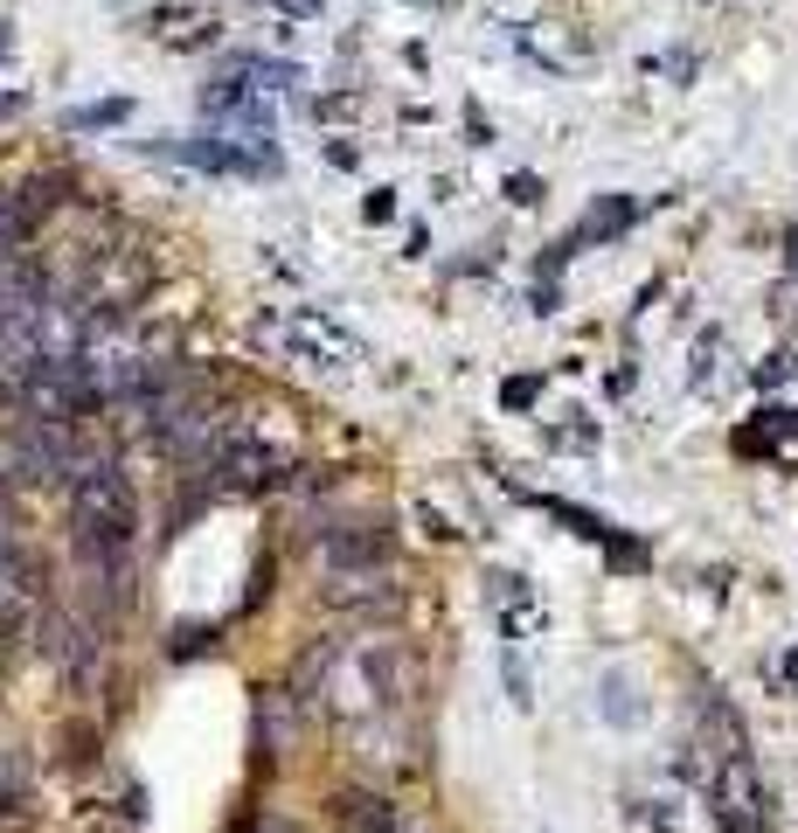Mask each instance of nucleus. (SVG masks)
Instances as JSON below:
<instances>
[{"instance_id":"10","label":"nucleus","mask_w":798,"mask_h":833,"mask_svg":"<svg viewBox=\"0 0 798 833\" xmlns=\"http://www.w3.org/2000/svg\"><path fill=\"white\" fill-rule=\"evenodd\" d=\"M486 584H494V597H500V605H521V597H528V577H514V569H494Z\"/></svg>"},{"instance_id":"6","label":"nucleus","mask_w":798,"mask_h":833,"mask_svg":"<svg viewBox=\"0 0 798 833\" xmlns=\"http://www.w3.org/2000/svg\"><path fill=\"white\" fill-rule=\"evenodd\" d=\"M341 820H348V833H417L390 799H348V805H341Z\"/></svg>"},{"instance_id":"7","label":"nucleus","mask_w":798,"mask_h":833,"mask_svg":"<svg viewBox=\"0 0 798 833\" xmlns=\"http://www.w3.org/2000/svg\"><path fill=\"white\" fill-rule=\"evenodd\" d=\"M133 119V97H105V104H76L63 112V133H105V125H125Z\"/></svg>"},{"instance_id":"4","label":"nucleus","mask_w":798,"mask_h":833,"mask_svg":"<svg viewBox=\"0 0 798 833\" xmlns=\"http://www.w3.org/2000/svg\"><path fill=\"white\" fill-rule=\"evenodd\" d=\"M327 563L333 569H375L390 563V528L382 521H348V528L327 535Z\"/></svg>"},{"instance_id":"13","label":"nucleus","mask_w":798,"mask_h":833,"mask_svg":"<svg viewBox=\"0 0 798 833\" xmlns=\"http://www.w3.org/2000/svg\"><path fill=\"white\" fill-rule=\"evenodd\" d=\"M500 397H507V410H528V403H535V382L521 376V382H507V389H500Z\"/></svg>"},{"instance_id":"14","label":"nucleus","mask_w":798,"mask_h":833,"mask_svg":"<svg viewBox=\"0 0 798 833\" xmlns=\"http://www.w3.org/2000/svg\"><path fill=\"white\" fill-rule=\"evenodd\" d=\"M0 563H14V528H8V514H0Z\"/></svg>"},{"instance_id":"12","label":"nucleus","mask_w":798,"mask_h":833,"mask_svg":"<svg viewBox=\"0 0 798 833\" xmlns=\"http://www.w3.org/2000/svg\"><path fill=\"white\" fill-rule=\"evenodd\" d=\"M507 195L528 208V202H542V181H535V174H514V181H507Z\"/></svg>"},{"instance_id":"5","label":"nucleus","mask_w":798,"mask_h":833,"mask_svg":"<svg viewBox=\"0 0 798 833\" xmlns=\"http://www.w3.org/2000/svg\"><path fill=\"white\" fill-rule=\"evenodd\" d=\"M292 348L299 354H341V369H348V361H362V341H354V333H341V327H333V320H299L292 327Z\"/></svg>"},{"instance_id":"15","label":"nucleus","mask_w":798,"mask_h":833,"mask_svg":"<svg viewBox=\"0 0 798 833\" xmlns=\"http://www.w3.org/2000/svg\"><path fill=\"white\" fill-rule=\"evenodd\" d=\"M785 673H791V681H798V646H791V654H785Z\"/></svg>"},{"instance_id":"2","label":"nucleus","mask_w":798,"mask_h":833,"mask_svg":"<svg viewBox=\"0 0 798 833\" xmlns=\"http://www.w3.org/2000/svg\"><path fill=\"white\" fill-rule=\"evenodd\" d=\"M715 820H723V826H736V833L764 826V792H757L750 758H743V750H729L723 778H715Z\"/></svg>"},{"instance_id":"11","label":"nucleus","mask_w":798,"mask_h":833,"mask_svg":"<svg viewBox=\"0 0 798 833\" xmlns=\"http://www.w3.org/2000/svg\"><path fill=\"white\" fill-rule=\"evenodd\" d=\"M362 216H369V223H390V216H396V195H390V188H375V195L362 202Z\"/></svg>"},{"instance_id":"16","label":"nucleus","mask_w":798,"mask_h":833,"mask_svg":"<svg viewBox=\"0 0 798 833\" xmlns=\"http://www.w3.org/2000/svg\"><path fill=\"white\" fill-rule=\"evenodd\" d=\"M0 49H8V29H0Z\"/></svg>"},{"instance_id":"1","label":"nucleus","mask_w":798,"mask_h":833,"mask_svg":"<svg viewBox=\"0 0 798 833\" xmlns=\"http://www.w3.org/2000/svg\"><path fill=\"white\" fill-rule=\"evenodd\" d=\"M76 465V445H70V424L56 416H21L14 438L0 445V473L8 480H56Z\"/></svg>"},{"instance_id":"3","label":"nucleus","mask_w":798,"mask_h":833,"mask_svg":"<svg viewBox=\"0 0 798 833\" xmlns=\"http://www.w3.org/2000/svg\"><path fill=\"white\" fill-rule=\"evenodd\" d=\"M209 473H229L237 486H265L278 473V459L265 452V438H250L243 424H222V445H216V465Z\"/></svg>"},{"instance_id":"9","label":"nucleus","mask_w":798,"mask_h":833,"mask_svg":"<svg viewBox=\"0 0 798 833\" xmlns=\"http://www.w3.org/2000/svg\"><path fill=\"white\" fill-rule=\"evenodd\" d=\"M604 716H611V722H639V701H632L625 673H611V681H604Z\"/></svg>"},{"instance_id":"8","label":"nucleus","mask_w":798,"mask_h":833,"mask_svg":"<svg viewBox=\"0 0 798 833\" xmlns=\"http://www.w3.org/2000/svg\"><path fill=\"white\" fill-rule=\"evenodd\" d=\"M35 229V208L29 202H14V195H0V250H14L21 237Z\"/></svg>"}]
</instances>
